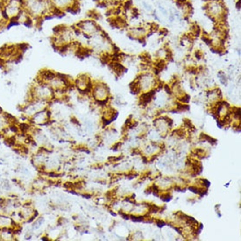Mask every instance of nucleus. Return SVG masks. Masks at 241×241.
Here are the masks:
<instances>
[{"label":"nucleus","instance_id":"1","mask_svg":"<svg viewBox=\"0 0 241 241\" xmlns=\"http://www.w3.org/2000/svg\"><path fill=\"white\" fill-rule=\"evenodd\" d=\"M23 5L33 21H41L55 16L50 0H23Z\"/></svg>","mask_w":241,"mask_h":241},{"label":"nucleus","instance_id":"2","mask_svg":"<svg viewBox=\"0 0 241 241\" xmlns=\"http://www.w3.org/2000/svg\"><path fill=\"white\" fill-rule=\"evenodd\" d=\"M204 11L210 20L215 24L226 22L228 11L224 0H210L206 2Z\"/></svg>","mask_w":241,"mask_h":241},{"label":"nucleus","instance_id":"3","mask_svg":"<svg viewBox=\"0 0 241 241\" xmlns=\"http://www.w3.org/2000/svg\"><path fill=\"white\" fill-rule=\"evenodd\" d=\"M24 10L23 0H10L4 4L2 7V12L5 19L9 23H13L20 15L22 11Z\"/></svg>","mask_w":241,"mask_h":241},{"label":"nucleus","instance_id":"4","mask_svg":"<svg viewBox=\"0 0 241 241\" xmlns=\"http://www.w3.org/2000/svg\"><path fill=\"white\" fill-rule=\"evenodd\" d=\"M79 1L80 0H50L55 11V16L64 14L65 12H78Z\"/></svg>","mask_w":241,"mask_h":241},{"label":"nucleus","instance_id":"5","mask_svg":"<svg viewBox=\"0 0 241 241\" xmlns=\"http://www.w3.org/2000/svg\"><path fill=\"white\" fill-rule=\"evenodd\" d=\"M74 26L78 32V33L82 37L86 38L87 40L101 30L97 21L90 18L79 21Z\"/></svg>","mask_w":241,"mask_h":241},{"label":"nucleus","instance_id":"6","mask_svg":"<svg viewBox=\"0 0 241 241\" xmlns=\"http://www.w3.org/2000/svg\"><path fill=\"white\" fill-rule=\"evenodd\" d=\"M8 24H10V23L5 20V17L3 15L2 10H0V30L6 27V26H8Z\"/></svg>","mask_w":241,"mask_h":241},{"label":"nucleus","instance_id":"7","mask_svg":"<svg viewBox=\"0 0 241 241\" xmlns=\"http://www.w3.org/2000/svg\"><path fill=\"white\" fill-rule=\"evenodd\" d=\"M240 6H241V0H237L236 2V8L238 10H240Z\"/></svg>","mask_w":241,"mask_h":241},{"label":"nucleus","instance_id":"8","mask_svg":"<svg viewBox=\"0 0 241 241\" xmlns=\"http://www.w3.org/2000/svg\"><path fill=\"white\" fill-rule=\"evenodd\" d=\"M3 5H4L3 1H2V0H0V10H2V7H3Z\"/></svg>","mask_w":241,"mask_h":241},{"label":"nucleus","instance_id":"9","mask_svg":"<svg viewBox=\"0 0 241 241\" xmlns=\"http://www.w3.org/2000/svg\"><path fill=\"white\" fill-rule=\"evenodd\" d=\"M2 1H3V3H4V4H5L6 2H8V1H10V0H2Z\"/></svg>","mask_w":241,"mask_h":241}]
</instances>
